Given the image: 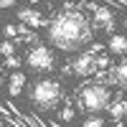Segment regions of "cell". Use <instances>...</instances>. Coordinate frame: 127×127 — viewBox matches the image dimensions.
I'll list each match as a JSON object with an SVG mask.
<instances>
[{
	"label": "cell",
	"mask_w": 127,
	"mask_h": 127,
	"mask_svg": "<svg viewBox=\"0 0 127 127\" xmlns=\"http://www.w3.org/2000/svg\"><path fill=\"white\" fill-rule=\"evenodd\" d=\"M92 36H94V26L92 20H87L81 10H64L51 18L46 28L48 43L59 51H66V54L81 51L87 43H92Z\"/></svg>",
	"instance_id": "6da1fadb"
},
{
	"label": "cell",
	"mask_w": 127,
	"mask_h": 127,
	"mask_svg": "<svg viewBox=\"0 0 127 127\" xmlns=\"http://www.w3.org/2000/svg\"><path fill=\"white\" fill-rule=\"evenodd\" d=\"M28 99L31 104H33L36 109L41 112H51V109H56L61 99H64V94H61V84L56 79H36L33 84H31V89H28Z\"/></svg>",
	"instance_id": "7a4b0ae2"
},
{
	"label": "cell",
	"mask_w": 127,
	"mask_h": 127,
	"mask_svg": "<svg viewBox=\"0 0 127 127\" xmlns=\"http://www.w3.org/2000/svg\"><path fill=\"white\" fill-rule=\"evenodd\" d=\"M112 99H114V97L109 94V89L104 87V84H87V87L79 92L76 104H79L81 112L99 114V112H104V109H109Z\"/></svg>",
	"instance_id": "3957f363"
},
{
	"label": "cell",
	"mask_w": 127,
	"mask_h": 127,
	"mask_svg": "<svg viewBox=\"0 0 127 127\" xmlns=\"http://www.w3.org/2000/svg\"><path fill=\"white\" fill-rule=\"evenodd\" d=\"M26 64H28V69L36 71V74H48L56 66V56H54V51H51L48 46L41 43V46H33L26 54Z\"/></svg>",
	"instance_id": "277c9868"
},
{
	"label": "cell",
	"mask_w": 127,
	"mask_h": 127,
	"mask_svg": "<svg viewBox=\"0 0 127 127\" xmlns=\"http://www.w3.org/2000/svg\"><path fill=\"white\" fill-rule=\"evenodd\" d=\"M99 56L97 54H92V51H81V54L74 59V74L76 76H84V79H89V76H97V71H99Z\"/></svg>",
	"instance_id": "5b68a950"
},
{
	"label": "cell",
	"mask_w": 127,
	"mask_h": 127,
	"mask_svg": "<svg viewBox=\"0 0 127 127\" xmlns=\"http://www.w3.org/2000/svg\"><path fill=\"white\" fill-rule=\"evenodd\" d=\"M92 26L99 31H107L109 36H114V13L109 8H99L97 13L92 15Z\"/></svg>",
	"instance_id": "8992f818"
},
{
	"label": "cell",
	"mask_w": 127,
	"mask_h": 127,
	"mask_svg": "<svg viewBox=\"0 0 127 127\" xmlns=\"http://www.w3.org/2000/svg\"><path fill=\"white\" fill-rule=\"evenodd\" d=\"M18 20H20L23 26H31V28H43V26L48 28V23H51V20H46L36 8H23V10H18Z\"/></svg>",
	"instance_id": "52a82bcc"
},
{
	"label": "cell",
	"mask_w": 127,
	"mask_h": 127,
	"mask_svg": "<svg viewBox=\"0 0 127 127\" xmlns=\"http://www.w3.org/2000/svg\"><path fill=\"white\" fill-rule=\"evenodd\" d=\"M109 117L114 120V122H122L125 117H127V99L122 97V94H117V97L112 99V104H109Z\"/></svg>",
	"instance_id": "ba28073f"
},
{
	"label": "cell",
	"mask_w": 127,
	"mask_h": 127,
	"mask_svg": "<svg viewBox=\"0 0 127 127\" xmlns=\"http://www.w3.org/2000/svg\"><path fill=\"white\" fill-rule=\"evenodd\" d=\"M107 48H109V54H114V56H127V36H120V33L109 36Z\"/></svg>",
	"instance_id": "9c48e42d"
},
{
	"label": "cell",
	"mask_w": 127,
	"mask_h": 127,
	"mask_svg": "<svg viewBox=\"0 0 127 127\" xmlns=\"http://www.w3.org/2000/svg\"><path fill=\"white\" fill-rule=\"evenodd\" d=\"M23 87H26V74H20V71H13V74H10V84H8V92H10V97H20Z\"/></svg>",
	"instance_id": "30bf717a"
},
{
	"label": "cell",
	"mask_w": 127,
	"mask_h": 127,
	"mask_svg": "<svg viewBox=\"0 0 127 127\" xmlns=\"http://www.w3.org/2000/svg\"><path fill=\"white\" fill-rule=\"evenodd\" d=\"M114 76H117V84L122 89H127V56H122L117 64H114Z\"/></svg>",
	"instance_id": "8fae6325"
},
{
	"label": "cell",
	"mask_w": 127,
	"mask_h": 127,
	"mask_svg": "<svg viewBox=\"0 0 127 127\" xmlns=\"http://www.w3.org/2000/svg\"><path fill=\"white\" fill-rule=\"evenodd\" d=\"M84 127H104V117L89 114V117H84Z\"/></svg>",
	"instance_id": "7c38bea8"
},
{
	"label": "cell",
	"mask_w": 127,
	"mask_h": 127,
	"mask_svg": "<svg viewBox=\"0 0 127 127\" xmlns=\"http://www.w3.org/2000/svg\"><path fill=\"white\" fill-rule=\"evenodd\" d=\"M26 59H20V56H8L5 59V66H10V69H20V64H23Z\"/></svg>",
	"instance_id": "4fadbf2b"
},
{
	"label": "cell",
	"mask_w": 127,
	"mask_h": 127,
	"mask_svg": "<svg viewBox=\"0 0 127 127\" xmlns=\"http://www.w3.org/2000/svg\"><path fill=\"white\" fill-rule=\"evenodd\" d=\"M59 120H61V122H71V120H74V109H71V107H64L61 114H59Z\"/></svg>",
	"instance_id": "5bb4252c"
},
{
	"label": "cell",
	"mask_w": 127,
	"mask_h": 127,
	"mask_svg": "<svg viewBox=\"0 0 127 127\" xmlns=\"http://www.w3.org/2000/svg\"><path fill=\"white\" fill-rule=\"evenodd\" d=\"M0 51H3V56H5V59H8V56H15V54H13V43H10V41H3Z\"/></svg>",
	"instance_id": "9a60e30c"
},
{
	"label": "cell",
	"mask_w": 127,
	"mask_h": 127,
	"mask_svg": "<svg viewBox=\"0 0 127 127\" xmlns=\"http://www.w3.org/2000/svg\"><path fill=\"white\" fill-rule=\"evenodd\" d=\"M18 36V28L15 26H5V38H15Z\"/></svg>",
	"instance_id": "2e32d148"
},
{
	"label": "cell",
	"mask_w": 127,
	"mask_h": 127,
	"mask_svg": "<svg viewBox=\"0 0 127 127\" xmlns=\"http://www.w3.org/2000/svg\"><path fill=\"white\" fill-rule=\"evenodd\" d=\"M125 28H127V18H125Z\"/></svg>",
	"instance_id": "e0dca14e"
}]
</instances>
